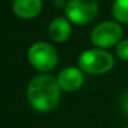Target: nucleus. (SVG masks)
Returning <instances> with one entry per match:
<instances>
[{
	"label": "nucleus",
	"mask_w": 128,
	"mask_h": 128,
	"mask_svg": "<svg viewBox=\"0 0 128 128\" xmlns=\"http://www.w3.org/2000/svg\"><path fill=\"white\" fill-rule=\"evenodd\" d=\"M42 9V0H14L12 11L20 19H34Z\"/></svg>",
	"instance_id": "nucleus-7"
},
{
	"label": "nucleus",
	"mask_w": 128,
	"mask_h": 128,
	"mask_svg": "<svg viewBox=\"0 0 128 128\" xmlns=\"http://www.w3.org/2000/svg\"><path fill=\"white\" fill-rule=\"evenodd\" d=\"M55 5L57 6V8H66V5H67V1L66 0H56L55 1Z\"/></svg>",
	"instance_id": "nucleus-11"
},
{
	"label": "nucleus",
	"mask_w": 128,
	"mask_h": 128,
	"mask_svg": "<svg viewBox=\"0 0 128 128\" xmlns=\"http://www.w3.org/2000/svg\"><path fill=\"white\" fill-rule=\"evenodd\" d=\"M78 66L86 74L102 75L114 66V58L103 48H88L78 56Z\"/></svg>",
	"instance_id": "nucleus-2"
},
{
	"label": "nucleus",
	"mask_w": 128,
	"mask_h": 128,
	"mask_svg": "<svg viewBox=\"0 0 128 128\" xmlns=\"http://www.w3.org/2000/svg\"><path fill=\"white\" fill-rule=\"evenodd\" d=\"M117 55L121 60L128 61V40H122L117 45Z\"/></svg>",
	"instance_id": "nucleus-10"
},
{
	"label": "nucleus",
	"mask_w": 128,
	"mask_h": 128,
	"mask_svg": "<svg viewBox=\"0 0 128 128\" xmlns=\"http://www.w3.org/2000/svg\"><path fill=\"white\" fill-rule=\"evenodd\" d=\"M28 60L34 68L46 72L56 67L58 62V55L51 44L38 41L30 46L28 51Z\"/></svg>",
	"instance_id": "nucleus-3"
},
{
	"label": "nucleus",
	"mask_w": 128,
	"mask_h": 128,
	"mask_svg": "<svg viewBox=\"0 0 128 128\" xmlns=\"http://www.w3.org/2000/svg\"><path fill=\"white\" fill-rule=\"evenodd\" d=\"M126 128H128V127H126Z\"/></svg>",
	"instance_id": "nucleus-13"
},
{
	"label": "nucleus",
	"mask_w": 128,
	"mask_h": 128,
	"mask_svg": "<svg viewBox=\"0 0 128 128\" xmlns=\"http://www.w3.org/2000/svg\"><path fill=\"white\" fill-rule=\"evenodd\" d=\"M56 78H57L60 88L62 91H66V92L77 91L81 86L84 85V81H85L82 70L72 67V66L65 67L62 71H60V74L57 75Z\"/></svg>",
	"instance_id": "nucleus-6"
},
{
	"label": "nucleus",
	"mask_w": 128,
	"mask_h": 128,
	"mask_svg": "<svg viewBox=\"0 0 128 128\" xmlns=\"http://www.w3.org/2000/svg\"><path fill=\"white\" fill-rule=\"evenodd\" d=\"M48 36L55 42H65L71 36V24L66 18H55L48 25Z\"/></svg>",
	"instance_id": "nucleus-8"
},
{
	"label": "nucleus",
	"mask_w": 128,
	"mask_h": 128,
	"mask_svg": "<svg viewBox=\"0 0 128 128\" xmlns=\"http://www.w3.org/2000/svg\"><path fill=\"white\" fill-rule=\"evenodd\" d=\"M123 30L117 21H103L91 32V41L98 48H108L122 41Z\"/></svg>",
	"instance_id": "nucleus-5"
},
{
	"label": "nucleus",
	"mask_w": 128,
	"mask_h": 128,
	"mask_svg": "<svg viewBox=\"0 0 128 128\" xmlns=\"http://www.w3.org/2000/svg\"><path fill=\"white\" fill-rule=\"evenodd\" d=\"M65 10L66 19L76 25L90 24L98 12L96 0H68Z\"/></svg>",
	"instance_id": "nucleus-4"
},
{
	"label": "nucleus",
	"mask_w": 128,
	"mask_h": 128,
	"mask_svg": "<svg viewBox=\"0 0 128 128\" xmlns=\"http://www.w3.org/2000/svg\"><path fill=\"white\" fill-rule=\"evenodd\" d=\"M61 88L57 78L51 75H39L28 86V100L31 107L39 112L54 110L60 101Z\"/></svg>",
	"instance_id": "nucleus-1"
},
{
	"label": "nucleus",
	"mask_w": 128,
	"mask_h": 128,
	"mask_svg": "<svg viewBox=\"0 0 128 128\" xmlns=\"http://www.w3.org/2000/svg\"><path fill=\"white\" fill-rule=\"evenodd\" d=\"M123 108H124V111L128 113V94H126L124 98H123Z\"/></svg>",
	"instance_id": "nucleus-12"
},
{
	"label": "nucleus",
	"mask_w": 128,
	"mask_h": 128,
	"mask_svg": "<svg viewBox=\"0 0 128 128\" xmlns=\"http://www.w3.org/2000/svg\"><path fill=\"white\" fill-rule=\"evenodd\" d=\"M112 15L120 24H128V0H114L112 5Z\"/></svg>",
	"instance_id": "nucleus-9"
}]
</instances>
